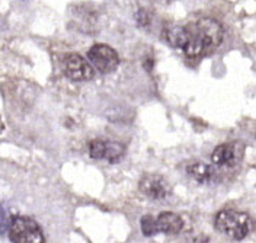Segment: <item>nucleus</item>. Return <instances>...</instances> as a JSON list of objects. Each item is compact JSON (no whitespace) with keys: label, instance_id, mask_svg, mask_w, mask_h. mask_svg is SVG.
Instances as JSON below:
<instances>
[{"label":"nucleus","instance_id":"nucleus-1","mask_svg":"<svg viewBox=\"0 0 256 243\" xmlns=\"http://www.w3.org/2000/svg\"><path fill=\"white\" fill-rule=\"evenodd\" d=\"M186 42L182 51L190 58H198L212 52L223 41L222 25L211 18H198L186 26Z\"/></svg>","mask_w":256,"mask_h":243},{"label":"nucleus","instance_id":"nucleus-2","mask_svg":"<svg viewBox=\"0 0 256 243\" xmlns=\"http://www.w3.org/2000/svg\"><path fill=\"white\" fill-rule=\"evenodd\" d=\"M214 227L233 240H243L252 233L254 222L244 211L223 210L217 212L214 218Z\"/></svg>","mask_w":256,"mask_h":243},{"label":"nucleus","instance_id":"nucleus-3","mask_svg":"<svg viewBox=\"0 0 256 243\" xmlns=\"http://www.w3.org/2000/svg\"><path fill=\"white\" fill-rule=\"evenodd\" d=\"M9 238L14 243H46L41 226L28 216H16L10 220Z\"/></svg>","mask_w":256,"mask_h":243},{"label":"nucleus","instance_id":"nucleus-4","mask_svg":"<svg viewBox=\"0 0 256 243\" xmlns=\"http://www.w3.org/2000/svg\"><path fill=\"white\" fill-rule=\"evenodd\" d=\"M62 70L70 80L74 82L90 80L95 76L94 67L78 52L64 54L62 58Z\"/></svg>","mask_w":256,"mask_h":243},{"label":"nucleus","instance_id":"nucleus-5","mask_svg":"<svg viewBox=\"0 0 256 243\" xmlns=\"http://www.w3.org/2000/svg\"><path fill=\"white\" fill-rule=\"evenodd\" d=\"M244 154V144L240 142H228L214 148L211 154V162L217 168L232 169L238 166Z\"/></svg>","mask_w":256,"mask_h":243},{"label":"nucleus","instance_id":"nucleus-6","mask_svg":"<svg viewBox=\"0 0 256 243\" xmlns=\"http://www.w3.org/2000/svg\"><path fill=\"white\" fill-rule=\"evenodd\" d=\"M88 58L98 72L108 74L116 70L120 64V57L115 50L106 44H95L88 51Z\"/></svg>","mask_w":256,"mask_h":243},{"label":"nucleus","instance_id":"nucleus-7","mask_svg":"<svg viewBox=\"0 0 256 243\" xmlns=\"http://www.w3.org/2000/svg\"><path fill=\"white\" fill-rule=\"evenodd\" d=\"M138 190L150 200H164L170 194V185L168 180L156 174H146L138 182Z\"/></svg>","mask_w":256,"mask_h":243},{"label":"nucleus","instance_id":"nucleus-8","mask_svg":"<svg viewBox=\"0 0 256 243\" xmlns=\"http://www.w3.org/2000/svg\"><path fill=\"white\" fill-rule=\"evenodd\" d=\"M156 227H158V233L178 234L184 228V220L176 212L163 211L156 217Z\"/></svg>","mask_w":256,"mask_h":243},{"label":"nucleus","instance_id":"nucleus-9","mask_svg":"<svg viewBox=\"0 0 256 243\" xmlns=\"http://www.w3.org/2000/svg\"><path fill=\"white\" fill-rule=\"evenodd\" d=\"M186 174L200 184H208L214 179V168L204 162H191L186 166Z\"/></svg>","mask_w":256,"mask_h":243},{"label":"nucleus","instance_id":"nucleus-10","mask_svg":"<svg viewBox=\"0 0 256 243\" xmlns=\"http://www.w3.org/2000/svg\"><path fill=\"white\" fill-rule=\"evenodd\" d=\"M163 38L170 47L182 50L186 42V30L180 25H169L163 30Z\"/></svg>","mask_w":256,"mask_h":243},{"label":"nucleus","instance_id":"nucleus-11","mask_svg":"<svg viewBox=\"0 0 256 243\" xmlns=\"http://www.w3.org/2000/svg\"><path fill=\"white\" fill-rule=\"evenodd\" d=\"M126 154V147L121 143L115 142H106V150H105V158L110 163H118Z\"/></svg>","mask_w":256,"mask_h":243},{"label":"nucleus","instance_id":"nucleus-12","mask_svg":"<svg viewBox=\"0 0 256 243\" xmlns=\"http://www.w3.org/2000/svg\"><path fill=\"white\" fill-rule=\"evenodd\" d=\"M105 150H106V142H104V140L96 138V140H92L89 143V154H90L92 159H96V160L104 159L105 158Z\"/></svg>","mask_w":256,"mask_h":243},{"label":"nucleus","instance_id":"nucleus-13","mask_svg":"<svg viewBox=\"0 0 256 243\" xmlns=\"http://www.w3.org/2000/svg\"><path fill=\"white\" fill-rule=\"evenodd\" d=\"M140 226L144 236H154L158 234V227H156V217L146 214L143 218L140 220Z\"/></svg>","mask_w":256,"mask_h":243},{"label":"nucleus","instance_id":"nucleus-14","mask_svg":"<svg viewBox=\"0 0 256 243\" xmlns=\"http://www.w3.org/2000/svg\"><path fill=\"white\" fill-rule=\"evenodd\" d=\"M194 243H207V240H200V238H196V239L194 240Z\"/></svg>","mask_w":256,"mask_h":243}]
</instances>
